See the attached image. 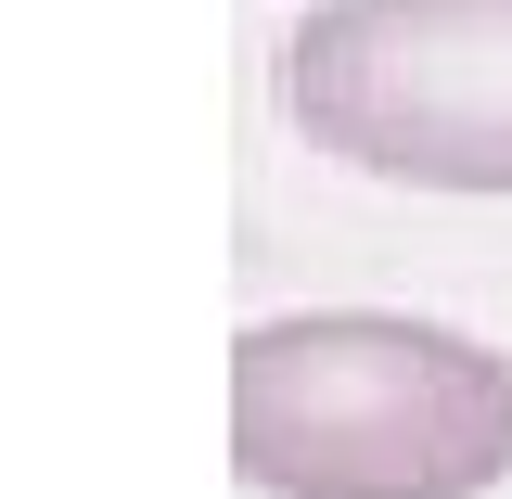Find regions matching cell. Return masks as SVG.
<instances>
[{"mask_svg": "<svg viewBox=\"0 0 512 499\" xmlns=\"http://www.w3.org/2000/svg\"><path fill=\"white\" fill-rule=\"evenodd\" d=\"M231 461L269 499L512 487V359L410 308H295L231 346Z\"/></svg>", "mask_w": 512, "mask_h": 499, "instance_id": "cell-1", "label": "cell"}, {"mask_svg": "<svg viewBox=\"0 0 512 499\" xmlns=\"http://www.w3.org/2000/svg\"><path fill=\"white\" fill-rule=\"evenodd\" d=\"M308 154L410 192H512V0H320L282 39Z\"/></svg>", "mask_w": 512, "mask_h": 499, "instance_id": "cell-2", "label": "cell"}]
</instances>
